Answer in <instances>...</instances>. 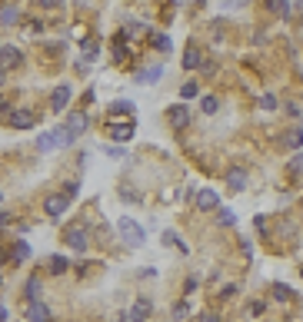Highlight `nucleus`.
I'll return each mask as SVG.
<instances>
[{"mask_svg":"<svg viewBox=\"0 0 303 322\" xmlns=\"http://www.w3.org/2000/svg\"><path fill=\"white\" fill-rule=\"evenodd\" d=\"M117 233H120L124 246H130V249H140V246L147 243V233L137 226V219H130V216H120V219H117Z\"/></svg>","mask_w":303,"mask_h":322,"instance_id":"nucleus-1","label":"nucleus"},{"mask_svg":"<svg viewBox=\"0 0 303 322\" xmlns=\"http://www.w3.org/2000/svg\"><path fill=\"white\" fill-rule=\"evenodd\" d=\"M67 206H70V196L67 193H50V196H47V203H44V210H47V216H64V213H67Z\"/></svg>","mask_w":303,"mask_h":322,"instance_id":"nucleus-2","label":"nucleus"},{"mask_svg":"<svg viewBox=\"0 0 303 322\" xmlns=\"http://www.w3.org/2000/svg\"><path fill=\"white\" fill-rule=\"evenodd\" d=\"M70 97H74L70 83H60V87L54 90V97H50V110H54V113H64V110H67V103H70Z\"/></svg>","mask_w":303,"mask_h":322,"instance_id":"nucleus-3","label":"nucleus"},{"mask_svg":"<svg viewBox=\"0 0 303 322\" xmlns=\"http://www.w3.org/2000/svg\"><path fill=\"white\" fill-rule=\"evenodd\" d=\"M87 123H90L87 113H70V120L64 123V126H67V133H70V140H77V136L87 130Z\"/></svg>","mask_w":303,"mask_h":322,"instance_id":"nucleus-4","label":"nucleus"},{"mask_svg":"<svg viewBox=\"0 0 303 322\" xmlns=\"http://www.w3.org/2000/svg\"><path fill=\"white\" fill-rule=\"evenodd\" d=\"M227 186H230V193H243V186H247V169L233 166L227 173Z\"/></svg>","mask_w":303,"mask_h":322,"instance_id":"nucleus-5","label":"nucleus"},{"mask_svg":"<svg viewBox=\"0 0 303 322\" xmlns=\"http://www.w3.org/2000/svg\"><path fill=\"white\" fill-rule=\"evenodd\" d=\"M67 246L70 249H77V253H83V249H87V229H83V226L67 229Z\"/></svg>","mask_w":303,"mask_h":322,"instance_id":"nucleus-6","label":"nucleus"},{"mask_svg":"<svg viewBox=\"0 0 303 322\" xmlns=\"http://www.w3.org/2000/svg\"><path fill=\"white\" fill-rule=\"evenodd\" d=\"M134 123H113L110 130H107V133H110V140H117V143H127V140H134Z\"/></svg>","mask_w":303,"mask_h":322,"instance_id":"nucleus-7","label":"nucleus"},{"mask_svg":"<svg viewBox=\"0 0 303 322\" xmlns=\"http://www.w3.org/2000/svg\"><path fill=\"white\" fill-rule=\"evenodd\" d=\"M20 50L17 47H0V70H10V67H17L20 63Z\"/></svg>","mask_w":303,"mask_h":322,"instance_id":"nucleus-8","label":"nucleus"},{"mask_svg":"<svg viewBox=\"0 0 303 322\" xmlns=\"http://www.w3.org/2000/svg\"><path fill=\"white\" fill-rule=\"evenodd\" d=\"M37 123V116H34V110H17L10 116V126H17V130H30Z\"/></svg>","mask_w":303,"mask_h":322,"instance_id":"nucleus-9","label":"nucleus"},{"mask_svg":"<svg viewBox=\"0 0 303 322\" xmlns=\"http://www.w3.org/2000/svg\"><path fill=\"white\" fill-rule=\"evenodd\" d=\"M197 206L200 210H220V196H217L214 189H200L197 193Z\"/></svg>","mask_w":303,"mask_h":322,"instance_id":"nucleus-10","label":"nucleus"},{"mask_svg":"<svg viewBox=\"0 0 303 322\" xmlns=\"http://www.w3.org/2000/svg\"><path fill=\"white\" fill-rule=\"evenodd\" d=\"M27 319H30V322H50V309H47L44 302H30V309H27Z\"/></svg>","mask_w":303,"mask_h":322,"instance_id":"nucleus-11","label":"nucleus"},{"mask_svg":"<svg viewBox=\"0 0 303 322\" xmlns=\"http://www.w3.org/2000/svg\"><path fill=\"white\" fill-rule=\"evenodd\" d=\"M147 316H150V299H137L134 309L127 312V319H134V322H144Z\"/></svg>","mask_w":303,"mask_h":322,"instance_id":"nucleus-12","label":"nucleus"},{"mask_svg":"<svg viewBox=\"0 0 303 322\" xmlns=\"http://www.w3.org/2000/svg\"><path fill=\"white\" fill-rule=\"evenodd\" d=\"M170 123H173L177 130H183V126L190 123V110H187V107H173V110H170Z\"/></svg>","mask_w":303,"mask_h":322,"instance_id":"nucleus-13","label":"nucleus"},{"mask_svg":"<svg viewBox=\"0 0 303 322\" xmlns=\"http://www.w3.org/2000/svg\"><path fill=\"white\" fill-rule=\"evenodd\" d=\"M17 20H20V10H17L13 3H3V7H0V23L10 27V23H17Z\"/></svg>","mask_w":303,"mask_h":322,"instance_id":"nucleus-14","label":"nucleus"},{"mask_svg":"<svg viewBox=\"0 0 303 322\" xmlns=\"http://www.w3.org/2000/svg\"><path fill=\"white\" fill-rule=\"evenodd\" d=\"M163 77V67H150V70H140L137 73V83H157Z\"/></svg>","mask_w":303,"mask_h":322,"instance_id":"nucleus-15","label":"nucleus"},{"mask_svg":"<svg viewBox=\"0 0 303 322\" xmlns=\"http://www.w3.org/2000/svg\"><path fill=\"white\" fill-rule=\"evenodd\" d=\"M183 67H187V70L200 67V50H197V47H187V54H183Z\"/></svg>","mask_w":303,"mask_h":322,"instance_id":"nucleus-16","label":"nucleus"},{"mask_svg":"<svg viewBox=\"0 0 303 322\" xmlns=\"http://www.w3.org/2000/svg\"><path fill=\"white\" fill-rule=\"evenodd\" d=\"M37 150H40V153H50V150H57L54 133H40V136H37Z\"/></svg>","mask_w":303,"mask_h":322,"instance_id":"nucleus-17","label":"nucleus"},{"mask_svg":"<svg viewBox=\"0 0 303 322\" xmlns=\"http://www.w3.org/2000/svg\"><path fill=\"white\" fill-rule=\"evenodd\" d=\"M80 50H83V60H97V54H100V44H97V40H83V47H80Z\"/></svg>","mask_w":303,"mask_h":322,"instance_id":"nucleus-18","label":"nucleus"},{"mask_svg":"<svg viewBox=\"0 0 303 322\" xmlns=\"http://www.w3.org/2000/svg\"><path fill=\"white\" fill-rule=\"evenodd\" d=\"M267 7L273 13H283V17H290V13H293V3H287V0H270Z\"/></svg>","mask_w":303,"mask_h":322,"instance_id":"nucleus-19","label":"nucleus"},{"mask_svg":"<svg viewBox=\"0 0 303 322\" xmlns=\"http://www.w3.org/2000/svg\"><path fill=\"white\" fill-rule=\"evenodd\" d=\"M50 272H54V276H64V272H67V259H64V256H50Z\"/></svg>","mask_w":303,"mask_h":322,"instance_id":"nucleus-20","label":"nucleus"},{"mask_svg":"<svg viewBox=\"0 0 303 322\" xmlns=\"http://www.w3.org/2000/svg\"><path fill=\"white\" fill-rule=\"evenodd\" d=\"M200 110H203V113H217V110H220V100L207 93V97H200Z\"/></svg>","mask_w":303,"mask_h":322,"instance_id":"nucleus-21","label":"nucleus"},{"mask_svg":"<svg viewBox=\"0 0 303 322\" xmlns=\"http://www.w3.org/2000/svg\"><path fill=\"white\" fill-rule=\"evenodd\" d=\"M54 140H57V146H70V143H74V140H70V133H67V126H64V123H60V126H57V130H54Z\"/></svg>","mask_w":303,"mask_h":322,"instance_id":"nucleus-22","label":"nucleus"},{"mask_svg":"<svg viewBox=\"0 0 303 322\" xmlns=\"http://www.w3.org/2000/svg\"><path fill=\"white\" fill-rule=\"evenodd\" d=\"M27 256H30V246H27V243H17V246L10 249V259H17V263H23Z\"/></svg>","mask_w":303,"mask_h":322,"instance_id":"nucleus-23","label":"nucleus"},{"mask_svg":"<svg viewBox=\"0 0 303 322\" xmlns=\"http://www.w3.org/2000/svg\"><path fill=\"white\" fill-rule=\"evenodd\" d=\"M217 222H220V226H233V222H236V213L233 210H217Z\"/></svg>","mask_w":303,"mask_h":322,"instance_id":"nucleus-24","label":"nucleus"},{"mask_svg":"<svg viewBox=\"0 0 303 322\" xmlns=\"http://www.w3.org/2000/svg\"><path fill=\"white\" fill-rule=\"evenodd\" d=\"M110 113H117V116H124V113H134V103H130V100H117V103L110 107Z\"/></svg>","mask_w":303,"mask_h":322,"instance_id":"nucleus-25","label":"nucleus"},{"mask_svg":"<svg viewBox=\"0 0 303 322\" xmlns=\"http://www.w3.org/2000/svg\"><path fill=\"white\" fill-rule=\"evenodd\" d=\"M287 146L300 150V146H303V130H290V136H287Z\"/></svg>","mask_w":303,"mask_h":322,"instance_id":"nucleus-26","label":"nucleus"},{"mask_svg":"<svg viewBox=\"0 0 303 322\" xmlns=\"http://www.w3.org/2000/svg\"><path fill=\"white\" fill-rule=\"evenodd\" d=\"M180 93H183V100H193V97H200V87H197V83H183Z\"/></svg>","mask_w":303,"mask_h":322,"instance_id":"nucleus-27","label":"nucleus"},{"mask_svg":"<svg viewBox=\"0 0 303 322\" xmlns=\"http://www.w3.org/2000/svg\"><path fill=\"white\" fill-rule=\"evenodd\" d=\"M260 107H263V110H277V97H273V93H263V97H260Z\"/></svg>","mask_w":303,"mask_h":322,"instance_id":"nucleus-28","label":"nucleus"},{"mask_svg":"<svg viewBox=\"0 0 303 322\" xmlns=\"http://www.w3.org/2000/svg\"><path fill=\"white\" fill-rule=\"evenodd\" d=\"M153 47H157V50H170V40L163 34H153Z\"/></svg>","mask_w":303,"mask_h":322,"instance_id":"nucleus-29","label":"nucleus"},{"mask_svg":"<svg viewBox=\"0 0 303 322\" xmlns=\"http://www.w3.org/2000/svg\"><path fill=\"white\" fill-rule=\"evenodd\" d=\"M273 296H277V299H287V296H290V289H287V286H280V282H277V286H273Z\"/></svg>","mask_w":303,"mask_h":322,"instance_id":"nucleus-30","label":"nucleus"},{"mask_svg":"<svg viewBox=\"0 0 303 322\" xmlns=\"http://www.w3.org/2000/svg\"><path fill=\"white\" fill-rule=\"evenodd\" d=\"M37 292H40V282H37V279H30V282H27V296H30V299H37Z\"/></svg>","mask_w":303,"mask_h":322,"instance_id":"nucleus-31","label":"nucleus"},{"mask_svg":"<svg viewBox=\"0 0 303 322\" xmlns=\"http://www.w3.org/2000/svg\"><path fill=\"white\" fill-rule=\"evenodd\" d=\"M107 153H110L113 160H127V150H124V146H110V150H107Z\"/></svg>","mask_w":303,"mask_h":322,"instance_id":"nucleus-32","label":"nucleus"},{"mask_svg":"<svg viewBox=\"0 0 303 322\" xmlns=\"http://www.w3.org/2000/svg\"><path fill=\"white\" fill-rule=\"evenodd\" d=\"M173 243H180L177 233H173V229H163V246H173Z\"/></svg>","mask_w":303,"mask_h":322,"instance_id":"nucleus-33","label":"nucleus"},{"mask_svg":"<svg viewBox=\"0 0 303 322\" xmlns=\"http://www.w3.org/2000/svg\"><path fill=\"white\" fill-rule=\"evenodd\" d=\"M187 312H190V306H187V302H180V306H173V316H177V319H183Z\"/></svg>","mask_w":303,"mask_h":322,"instance_id":"nucleus-34","label":"nucleus"},{"mask_svg":"<svg viewBox=\"0 0 303 322\" xmlns=\"http://www.w3.org/2000/svg\"><path fill=\"white\" fill-rule=\"evenodd\" d=\"M290 169H297V173H303V156H293V160H290Z\"/></svg>","mask_w":303,"mask_h":322,"instance_id":"nucleus-35","label":"nucleus"},{"mask_svg":"<svg viewBox=\"0 0 303 322\" xmlns=\"http://www.w3.org/2000/svg\"><path fill=\"white\" fill-rule=\"evenodd\" d=\"M197 322H220V316H217V312H203Z\"/></svg>","mask_w":303,"mask_h":322,"instance_id":"nucleus-36","label":"nucleus"},{"mask_svg":"<svg viewBox=\"0 0 303 322\" xmlns=\"http://www.w3.org/2000/svg\"><path fill=\"white\" fill-rule=\"evenodd\" d=\"M27 30H30V34H40V20H27Z\"/></svg>","mask_w":303,"mask_h":322,"instance_id":"nucleus-37","label":"nucleus"},{"mask_svg":"<svg viewBox=\"0 0 303 322\" xmlns=\"http://www.w3.org/2000/svg\"><path fill=\"white\" fill-rule=\"evenodd\" d=\"M7 222H10V216H7V213H0V226H7Z\"/></svg>","mask_w":303,"mask_h":322,"instance_id":"nucleus-38","label":"nucleus"},{"mask_svg":"<svg viewBox=\"0 0 303 322\" xmlns=\"http://www.w3.org/2000/svg\"><path fill=\"white\" fill-rule=\"evenodd\" d=\"M7 107H10V103H7V100H3V97H0V113L7 110Z\"/></svg>","mask_w":303,"mask_h":322,"instance_id":"nucleus-39","label":"nucleus"},{"mask_svg":"<svg viewBox=\"0 0 303 322\" xmlns=\"http://www.w3.org/2000/svg\"><path fill=\"white\" fill-rule=\"evenodd\" d=\"M3 77H7V73H3V70H0V83H3Z\"/></svg>","mask_w":303,"mask_h":322,"instance_id":"nucleus-40","label":"nucleus"}]
</instances>
